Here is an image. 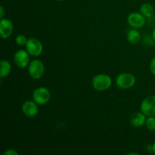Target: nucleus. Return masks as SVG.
Wrapping results in <instances>:
<instances>
[{"instance_id": "nucleus-23", "label": "nucleus", "mask_w": 155, "mask_h": 155, "mask_svg": "<svg viewBox=\"0 0 155 155\" xmlns=\"http://www.w3.org/2000/svg\"><path fill=\"white\" fill-rule=\"evenodd\" d=\"M57 1H63V0H57Z\"/></svg>"}, {"instance_id": "nucleus-14", "label": "nucleus", "mask_w": 155, "mask_h": 155, "mask_svg": "<svg viewBox=\"0 0 155 155\" xmlns=\"http://www.w3.org/2000/svg\"><path fill=\"white\" fill-rule=\"evenodd\" d=\"M140 13L146 18H151L154 14V8L150 3H144L140 7Z\"/></svg>"}, {"instance_id": "nucleus-10", "label": "nucleus", "mask_w": 155, "mask_h": 155, "mask_svg": "<svg viewBox=\"0 0 155 155\" xmlns=\"http://www.w3.org/2000/svg\"><path fill=\"white\" fill-rule=\"evenodd\" d=\"M14 30L13 23L8 18L0 20V35L4 39H8L12 36Z\"/></svg>"}, {"instance_id": "nucleus-22", "label": "nucleus", "mask_w": 155, "mask_h": 155, "mask_svg": "<svg viewBox=\"0 0 155 155\" xmlns=\"http://www.w3.org/2000/svg\"><path fill=\"white\" fill-rule=\"evenodd\" d=\"M129 155H132V154H136V155H138L139 154H138V153H135V152H133V153H130V154H128Z\"/></svg>"}, {"instance_id": "nucleus-6", "label": "nucleus", "mask_w": 155, "mask_h": 155, "mask_svg": "<svg viewBox=\"0 0 155 155\" xmlns=\"http://www.w3.org/2000/svg\"><path fill=\"white\" fill-rule=\"evenodd\" d=\"M26 50L29 52V54L33 57L39 56L43 51V45L42 43L36 38H30L27 40L26 44Z\"/></svg>"}, {"instance_id": "nucleus-1", "label": "nucleus", "mask_w": 155, "mask_h": 155, "mask_svg": "<svg viewBox=\"0 0 155 155\" xmlns=\"http://www.w3.org/2000/svg\"><path fill=\"white\" fill-rule=\"evenodd\" d=\"M112 85V79L108 74H99L92 80V86L95 91L104 92L107 90Z\"/></svg>"}, {"instance_id": "nucleus-15", "label": "nucleus", "mask_w": 155, "mask_h": 155, "mask_svg": "<svg viewBox=\"0 0 155 155\" xmlns=\"http://www.w3.org/2000/svg\"><path fill=\"white\" fill-rule=\"evenodd\" d=\"M145 125L148 130L155 132V116L147 117Z\"/></svg>"}, {"instance_id": "nucleus-8", "label": "nucleus", "mask_w": 155, "mask_h": 155, "mask_svg": "<svg viewBox=\"0 0 155 155\" xmlns=\"http://www.w3.org/2000/svg\"><path fill=\"white\" fill-rule=\"evenodd\" d=\"M127 22L133 28H142L146 23V18L140 12H132L127 17Z\"/></svg>"}, {"instance_id": "nucleus-20", "label": "nucleus", "mask_w": 155, "mask_h": 155, "mask_svg": "<svg viewBox=\"0 0 155 155\" xmlns=\"http://www.w3.org/2000/svg\"><path fill=\"white\" fill-rule=\"evenodd\" d=\"M151 37H152V39L155 42V27L153 29L152 33H151Z\"/></svg>"}, {"instance_id": "nucleus-2", "label": "nucleus", "mask_w": 155, "mask_h": 155, "mask_svg": "<svg viewBox=\"0 0 155 155\" xmlns=\"http://www.w3.org/2000/svg\"><path fill=\"white\" fill-rule=\"evenodd\" d=\"M45 65L42 61L35 59L31 61L28 65V73L31 78L39 80L43 77L45 74Z\"/></svg>"}, {"instance_id": "nucleus-21", "label": "nucleus", "mask_w": 155, "mask_h": 155, "mask_svg": "<svg viewBox=\"0 0 155 155\" xmlns=\"http://www.w3.org/2000/svg\"><path fill=\"white\" fill-rule=\"evenodd\" d=\"M152 153L155 154V142L152 144Z\"/></svg>"}, {"instance_id": "nucleus-7", "label": "nucleus", "mask_w": 155, "mask_h": 155, "mask_svg": "<svg viewBox=\"0 0 155 155\" xmlns=\"http://www.w3.org/2000/svg\"><path fill=\"white\" fill-rule=\"evenodd\" d=\"M30 54L26 49L18 50L14 55V61L19 68H25L28 67L30 62Z\"/></svg>"}, {"instance_id": "nucleus-4", "label": "nucleus", "mask_w": 155, "mask_h": 155, "mask_svg": "<svg viewBox=\"0 0 155 155\" xmlns=\"http://www.w3.org/2000/svg\"><path fill=\"white\" fill-rule=\"evenodd\" d=\"M33 100L39 105H44L49 101L51 98V93L48 89L44 86L38 87L33 91L32 95Z\"/></svg>"}, {"instance_id": "nucleus-19", "label": "nucleus", "mask_w": 155, "mask_h": 155, "mask_svg": "<svg viewBox=\"0 0 155 155\" xmlns=\"http://www.w3.org/2000/svg\"><path fill=\"white\" fill-rule=\"evenodd\" d=\"M0 19H2V18H4V16H5V8L3 6H1L0 7Z\"/></svg>"}, {"instance_id": "nucleus-13", "label": "nucleus", "mask_w": 155, "mask_h": 155, "mask_svg": "<svg viewBox=\"0 0 155 155\" xmlns=\"http://www.w3.org/2000/svg\"><path fill=\"white\" fill-rule=\"evenodd\" d=\"M12 71V64L8 60L1 61V71H0V77L1 79L5 78L10 74Z\"/></svg>"}, {"instance_id": "nucleus-5", "label": "nucleus", "mask_w": 155, "mask_h": 155, "mask_svg": "<svg viewBox=\"0 0 155 155\" xmlns=\"http://www.w3.org/2000/svg\"><path fill=\"white\" fill-rule=\"evenodd\" d=\"M140 111L147 117L155 116V95L147 96L142 101L140 104Z\"/></svg>"}, {"instance_id": "nucleus-9", "label": "nucleus", "mask_w": 155, "mask_h": 155, "mask_svg": "<svg viewBox=\"0 0 155 155\" xmlns=\"http://www.w3.org/2000/svg\"><path fill=\"white\" fill-rule=\"evenodd\" d=\"M38 105L39 104L35 102L33 100V101L27 100L23 103L21 110L25 116L28 117H33L38 114V112H39Z\"/></svg>"}, {"instance_id": "nucleus-11", "label": "nucleus", "mask_w": 155, "mask_h": 155, "mask_svg": "<svg viewBox=\"0 0 155 155\" xmlns=\"http://www.w3.org/2000/svg\"><path fill=\"white\" fill-rule=\"evenodd\" d=\"M147 116L142 111L135 112L130 117V124L133 127H142L145 124Z\"/></svg>"}, {"instance_id": "nucleus-16", "label": "nucleus", "mask_w": 155, "mask_h": 155, "mask_svg": "<svg viewBox=\"0 0 155 155\" xmlns=\"http://www.w3.org/2000/svg\"><path fill=\"white\" fill-rule=\"evenodd\" d=\"M27 40H28V39H27V37L24 35L22 34L18 35L16 36V38H15V42H16V44L18 45H21V46L26 45Z\"/></svg>"}, {"instance_id": "nucleus-3", "label": "nucleus", "mask_w": 155, "mask_h": 155, "mask_svg": "<svg viewBox=\"0 0 155 155\" xmlns=\"http://www.w3.org/2000/svg\"><path fill=\"white\" fill-rule=\"evenodd\" d=\"M136 81V77L133 74L122 73L117 77L116 85L121 89H128L134 86Z\"/></svg>"}, {"instance_id": "nucleus-18", "label": "nucleus", "mask_w": 155, "mask_h": 155, "mask_svg": "<svg viewBox=\"0 0 155 155\" xmlns=\"http://www.w3.org/2000/svg\"><path fill=\"white\" fill-rule=\"evenodd\" d=\"M18 151H17L15 149H8L3 152L4 155H18Z\"/></svg>"}, {"instance_id": "nucleus-12", "label": "nucleus", "mask_w": 155, "mask_h": 155, "mask_svg": "<svg viewBox=\"0 0 155 155\" xmlns=\"http://www.w3.org/2000/svg\"><path fill=\"white\" fill-rule=\"evenodd\" d=\"M127 38L130 44L136 45V44L139 43V41L141 40V33L138 30L133 29V30H130L127 33Z\"/></svg>"}, {"instance_id": "nucleus-17", "label": "nucleus", "mask_w": 155, "mask_h": 155, "mask_svg": "<svg viewBox=\"0 0 155 155\" xmlns=\"http://www.w3.org/2000/svg\"><path fill=\"white\" fill-rule=\"evenodd\" d=\"M149 70L151 74L155 76V56L151 58V61L149 64Z\"/></svg>"}]
</instances>
